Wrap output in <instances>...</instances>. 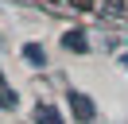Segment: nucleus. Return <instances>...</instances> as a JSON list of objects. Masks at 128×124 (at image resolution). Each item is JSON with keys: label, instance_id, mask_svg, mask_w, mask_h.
I'll return each mask as SVG.
<instances>
[{"label": "nucleus", "instance_id": "obj_1", "mask_svg": "<svg viewBox=\"0 0 128 124\" xmlns=\"http://www.w3.org/2000/svg\"><path fill=\"white\" fill-rule=\"evenodd\" d=\"M70 108H74V116H78V120H93V112H97V108H93V101H89L86 97V93H78V89H70Z\"/></svg>", "mask_w": 128, "mask_h": 124}, {"label": "nucleus", "instance_id": "obj_2", "mask_svg": "<svg viewBox=\"0 0 128 124\" xmlns=\"http://www.w3.org/2000/svg\"><path fill=\"white\" fill-rule=\"evenodd\" d=\"M62 46H66V50H82V54H86V50H89V39L82 35V31H66V35H62Z\"/></svg>", "mask_w": 128, "mask_h": 124}, {"label": "nucleus", "instance_id": "obj_3", "mask_svg": "<svg viewBox=\"0 0 128 124\" xmlns=\"http://www.w3.org/2000/svg\"><path fill=\"white\" fill-rule=\"evenodd\" d=\"M24 58L31 62V66H47V50H43L39 43H27L24 46Z\"/></svg>", "mask_w": 128, "mask_h": 124}, {"label": "nucleus", "instance_id": "obj_4", "mask_svg": "<svg viewBox=\"0 0 128 124\" xmlns=\"http://www.w3.org/2000/svg\"><path fill=\"white\" fill-rule=\"evenodd\" d=\"M35 120H39V124H62V116H58V108L39 105V108H35Z\"/></svg>", "mask_w": 128, "mask_h": 124}, {"label": "nucleus", "instance_id": "obj_5", "mask_svg": "<svg viewBox=\"0 0 128 124\" xmlns=\"http://www.w3.org/2000/svg\"><path fill=\"white\" fill-rule=\"evenodd\" d=\"M16 105H20V97L4 85V78H0V108H16Z\"/></svg>", "mask_w": 128, "mask_h": 124}, {"label": "nucleus", "instance_id": "obj_6", "mask_svg": "<svg viewBox=\"0 0 128 124\" xmlns=\"http://www.w3.org/2000/svg\"><path fill=\"white\" fill-rule=\"evenodd\" d=\"M70 4H74V8H86V12H89V8H93V0H70Z\"/></svg>", "mask_w": 128, "mask_h": 124}, {"label": "nucleus", "instance_id": "obj_7", "mask_svg": "<svg viewBox=\"0 0 128 124\" xmlns=\"http://www.w3.org/2000/svg\"><path fill=\"white\" fill-rule=\"evenodd\" d=\"M120 66H124V70H128V50H124V54H120Z\"/></svg>", "mask_w": 128, "mask_h": 124}]
</instances>
